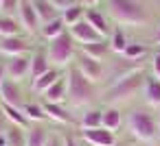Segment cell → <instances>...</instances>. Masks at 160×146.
<instances>
[{
	"instance_id": "obj_1",
	"label": "cell",
	"mask_w": 160,
	"mask_h": 146,
	"mask_svg": "<svg viewBox=\"0 0 160 146\" xmlns=\"http://www.w3.org/2000/svg\"><path fill=\"white\" fill-rule=\"evenodd\" d=\"M105 13L118 26H149L153 9L149 0H105Z\"/></svg>"
},
{
	"instance_id": "obj_2",
	"label": "cell",
	"mask_w": 160,
	"mask_h": 146,
	"mask_svg": "<svg viewBox=\"0 0 160 146\" xmlns=\"http://www.w3.org/2000/svg\"><path fill=\"white\" fill-rule=\"evenodd\" d=\"M149 74L147 70L140 66V68H134L129 72H125L123 76H118L105 92V100L110 105H116V103H123L127 98H132L134 94H138L140 89H145V83H147Z\"/></svg>"
},
{
	"instance_id": "obj_3",
	"label": "cell",
	"mask_w": 160,
	"mask_h": 146,
	"mask_svg": "<svg viewBox=\"0 0 160 146\" xmlns=\"http://www.w3.org/2000/svg\"><path fill=\"white\" fill-rule=\"evenodd\" d=\"M66 83H68V100L72 107H83L97 100V83L88 81L75 66H70Z\"/></svg>"
},
{
	"instance_id": "obj_4",
	"label": "cell",
	"mask_w": 160,
	"mask_h": 146,
	"mask_svg": "<svg viewBox=\"0 0 160 146\" xmlns=\"http://www.w3.org/2000/svg\"><path fill=\"white\" fill-rule=\"evenodd\" d=\"M77 46H79V44L72 39V35H70L68 31H64L59 37L46 42V52H48L51 66H53V68H59V70H64L66 66H70V63L75 61L77 52H79Z\"/></svg>"
},
{
	"instance_id": "obj_5",
	"label": "cell",
	"mask_w": 160,
	"mask_h": 146,
	"mask_svg": "<svg viewBox=\"0 0 160 146\" xmlns=\"http://www.w3.org/2000/svg\"><path fill=\"white\" fill-rule=\"evenodd\" d=\"M127 124H129V131L136 139L140 142H153L156 135H158V124H156V118L149 113V111H142V109H136L129 113L127 118Z\"/></svg>"
},
{
	"instance_id": "obj_6",
	"label": "cell",
	"mask_w": 160,
	"mask_h": 146,
	"mask_svg": "<svg viewBox=\"0 0 160 146\" xmlns=\"http://www.w3.org/2000/svg\"><path fill=\"white\" fill-rule=\"evenodd\" d=\"M35 50V44L31 42L29 35H13V37H0V57H20V55H31Z\"/></svg>"
},
{
	"instance_id": "obj_7",
	"label": "cell",
	"mask_w": 160,
	"mask_h": 146,
	"mask_svg": "<svg viewBox=\"0 0 160 146\" xmlns=\"http://www.w3.org/2000/svg\"><path fill=\"white\" fill-rule=\"evenodd\" d=\"M16 18L20 20V24H22V31H24L29 37H33V35H40L42 22H40L38 13H35V7H33V2H31V0H22V2H20Z\"/></svg>"
},
{
	"instance_id": "obj_8",
	"label": "cell",
	"mask_w": 160,
	"mask_h": 146,
	"mask_svg": "<svg viewBox=\"0 0 160 146\" xmlns=\"http://www.w3.org/2000/svg\"><path fill=\"white\" fill-rule=\"evenodd\" d=\"M72 66H75L88 81H92V83H99V81L105 76V66H103V61L90 59V57H86V55H81V52H77Z\"/></svg>"
},
{
	"instance_id": "obj_9",
	"label": "cell",
	"mask_w": 160,
	"mask_h": 146,
	"mask_svg": "<svg viewBox=\"0 0 160 146\" xmlns=\"http://www.w3.org/2000/svg\"><path fill=\"white\" fill-rule=\"evenodd\" d=\"M5 70H7V79L13 81H22L27 76H31V55H20V57H9L5 59Z\"/></svg>"
},
{
	"instance_id": "obj_10",
	"label": "cell",
	"mask_w": 160,
	"mask_h": 146,
	"mask_svg": "<svg viewBox=\"0 0 160 146\" xmlns=\"http://www.w3.org/2000/svg\"><path fill=\"white\" fill-rule=\"evenodd\" d=\"M86 22H88L101 37L108 39V37L112 35V29H114V26H112V20L108 18L105 11H99L97 7H88V9H86Z\"/></svg>"
},
{
	"instance_id": "obj_11",
	"label": "cell",
	"mask_w": 160,
	"mask_h": 146,
	"mask_svg": "<svg viewBox=\"0 0 160 146\" xmlns=\"http://www.w3.org/2000/svg\"><path fill=\"white\" fill-rule=\"evenodd\" d=\"M81 137L90 146H116L114 131H108L103 126H99V129H81Z\"/></svg>"
},
{
	"instance_id": "obj_12",
	"label": "cell",
	"mask_w": 160,
	"mask_h": 146,
	"mask_svg": "<svg viewBox=\"0 0 160 146\" xmlns=\"http://www.w3.org/2000/svg\"><path fill=\"white\" fill-rule=\"evenodd\" d=\"M0 103L13 105V107H22L24 105V92H22L18 81L7 79L2 85H0Z\"/></svg>"
},
{
	"instance_id": "obj_13",
	"label": "cell",
	"mask_w": 160,
	"mask_h": 146,
	"mask_svg": "<svg viewBox=\"0 0 160 146\" xmlns=\"http://www.w3.org/2000/svg\"><path fill=\"white\" fill-rule=\"evenodd\" d=\"M68 33L72 35V39L79 44V46H83V44H92V42H99V39H105V37H101L86 20H81V22H77L75 26H70L68 29Z\"/></svg>"
},
{
	"instance_id": "obj_14",
	"label": "cell",
	"mask_w": 160,
	"mask_h": 146,
	"mask_svg": "<svg viewBox=\"0 0 160 146\" xmlns=\"http://www.w3.org/2000/svg\"><path fill=\"white\" fill-rule=\"evenodd\" d=\"M53 66H51V59H48V52H46V46L40 48L35 46V50L31 52V81L40 79L44 72H48Z\"/></svg>"
},
{
	"instance_id": "obj_15",
	"label": "cell",
	"mask_w": 160,
	"mask_h": 146,
	"mask_svg": "<svg viewBox=\"0 0 160 146\" xmlns=\"http://www.w3.org/2000/svg\"><path fill=\"white\" fill-rule=\"evenodd\" d=\"M79 52L86 55V57H90V59L103 61V59L112 52L110 39H99V42H92V44H83V46H79Z\"/></svg>"
},
{
	"instance_id": "obj_16",
	"label": "cell",
	"mask_w": 160,
	"mask_h": 146,
	"mask_svg": "<svg viewBox=\"0 0 160 146\" xmlns=\"http://www.w3.org/2000/svg\"><path fill=\"white\" fill-rule=\"evenodd\" d=\"M59 79H62V70H59V68H51V70L44 72L40 79L31 81V89H33L35 94H44V92H46L48 87H53Z\"/></svg>"
},
{
	"instance_id": "obj_17",
	"label": "cell",
	"mask_w": 160,
	"mask_h": 146,
	"mask_svg": "<svg viewBox=\"0 0 160 146\" xmlns=\"http://www.w3.org/2000/svg\"><path fill=\"white\" fill-rule=\"evenodd\" d=\"M42 107H44L48 120L59 122V124H72V113H70L64 105H55V103H46V100H42Z\"/></svg>"
},
{
	"instance_id": "obj_18",
	"label": "cell",
	"mask_w": 160,
	"mask_h": 146,
	"mask_svg": "<svg viewBox=\"0 0 160 146\" xmlns=\"http://www.w3.org/2000/svg\"><path fill=\"white\" fill-rule=\"evenodd\" d=\"M44 100L46 103H55V105H64V100H68V83H66V79L62 76L53 87H48L44 94Z\"/></svg>"
},
{
	"instance_id": "obj_19",
	"label": "cell",
	"mask_w": 160,
	"mask_h": 146,
	"mask_svg": "<svg viewBox=\"0 0 160 146\" xmlns=\"http://www.w3.org/2000/svg\"><path fill=\"white\" fill-rule=\"evenodd\" d=\"M13 35H27L22 31V24L16 16L0 13V37H13Z\"/></svg>"
},
{
	"instance_id": "obj_20",
	"label": "cell",
	"mask_w": 160,
	"mask_h": 146,
	"mask_svg": "<svg viewBox=\"0 0 160 146\" xmlns=\"http://www.w3.org/2000/svg\"><path fill=\"white\" fill-rule=\"evenodd\" d=\"M0 109H2V113L7 116L9 124H13V126H22V129H29V126H31V122H29V118L24 116L22 107H13V105L0 103Z\"/></svg>"
},
{
	"instance_id": "obj_21",
	"label": "cell",
	"mask_w": 160,
	"mask_h": 146,
	"mask_svg": "<svg viewBox=\"0 0 160 146\" xmlns=\"http://www.w3.org/2000/svg\"><path fill=\"white\" fill-rule=\"evenodd\" d=\"M51 133L44 124H31L27 129V146H46Z\"/></svg>"
},
{
	"instance_id": "obj_22",
	"label": "cell",
	"mask_w": 160,
	"mask_h": 146,
	"mask_svg": "<svg viewBox=\"0 0 160 146\" xmlns=\"http://www.w3.org/2000/svg\"><path fill=\"white\" fill-rule=\"evenodd\" d=\"M31 2H33L35 13H38V18H40L42 24H46V22L55 20V18H59V11L53 7L51 0H31Z\"/></svg>"
},
{
	"instance_id": "obj_23",
	"label": "cell",
	"mask_w": 160,
	"mask_h": 146,
	"mask_svg": "<svg viewBox=\"0 0 160 146\" xmlns=\"http://www.w3.org/2000/svg\"><path fill=\"white\" fill-rule=\"evenodd\" d=\"M64 31H68V29H66V24H64V20H62V16H59V18H55V20L42 24V29H40V37H42L44 42H51V39L59 37Z\"/></svg>"
},
{
	"instance_id": "obj_24",
	"label": "cell",
	"mask_w": 160,
	"mask_h": 146,
	"mask_svg": "<svg viewBox=\"0 0 160 146\" xmlns=\"http://www.w3.org/2000/svg\"><path fill=\"white\" fill-rule=\"evenodd\" d=\"M108 39H110V48H112V52L123 57V52H125V48H127V44H129V39H127V35H125L123 26H118V24H116V26L112 29V35H110Z\"/></svg>"
},
{
	"instance_id": "obj_25",
	"label": "cell",
	"mask_w": 160,
	"mask_h": 146,
	"mask_svg": "<svg viewBox=\"0 0 160 146\" xmlns=\"http://www.w3.org/2000/svg\"><path fill=\"white\" fill-rule=\"evenodd\" d=\"M22 111H24V116L29 118L31 124H42L44 120H48V116H46L42 103H24V105H22Z\"/></svg>"
},
{
	"instance_id": "obj_26",
	"label": "cell",
	"mask_w": 160,
	"mask_h": 146,
	"mask_svg": "<svg viewBox=\"0 0 160 146\" xmlns=\"http://www.w3.org/2000/svg\"><path fill=\"white\" fill-rule=\"evenodd\" d=\"M86 9H88V7H86L83 2H79V5H75V7L66 9V11L62 13V20H64L66 29H70V26H75L77 22L86 20Z\"/></svg>"
},
{
	"instance_id": "obj_27",
	"label": "cell",
	"mask_w": 160,
	"mask_h": 146,
	"mask_svg": "<svg viewBox=\"0 0 160 146\" xmlns=\"http://www.w3.org/2000/svg\"><path fill=\"white\" fill-rule=\"evenodd\" d=\"M147 55H149V46L142 44V42H129L127 48H125V52H123V57H125L127 61H140V59H145Z\"/></svg>"
},
{
	"instance_id": "obj_28",
	"label": "cell",
	"mask_w": 160,
	"mask_h": 146,
	"mask_svg": "<svg viewBox=\"0 0 160 146\" xmlns=\"http://www.w3.org/2000/svg\"><path fill=\"white\" fill-rule=\"evenodd\" d=\"M145 98L151 107H160V81L149 76L145 83Z\"/></svg>"
},
{
	"instance_id": "obj_29",
	"label": "cell",
	"mask_w": 160,
	"mask_h": 146,
	"mask_svg": "<svg viewBox=\"0 0 160 146\" xmlns=\"http://www.w3.org/2000/svg\"><path fill=\"white\" fill-rule=\"evenodd\" d=\"M81 129H99L103 126V111L101 109H88L81 116Z\"/></svg>"
},
{
	"instance_id": "obj_30",
	"label": "cell",
	"mask_w": 160,
	"mask_h": 146,
	"mask_svg": "<svg viewBox=\"0 0 160 146\" xmlns=\"http://www.w3.org/2000/svg\"><path fill=\"white\" fill-rule=\"evenodd\" d=\"M121 122H123V116H121L118 107H108V109H103V129L116 131V129L121 126Z\"/></svg>"
},
{
	"instance_id": "obj_31",
	"label": "cell",
	"mask_w": 160,
	"mask_h": 146,
	"mask_svg": "<svg viewBox=\"0 0 160 146\" xmlns=\"http://www.w3.org/2000/svg\"><path fill=\"white\" fill-rule=\"evenodd\" d=\"M5 135H7V146H27V129L9 124Z\"/></svg>"
},
{
	"instance_id": "obj_32",
	"label": "cell",
	"mask_w": 160,
	"mask_h": 146,
	"mask_svg": "<svg viewBox=\"0 0 160 146\" xmlns=\"http://www.w3.org/2000/svg\"><path fill=\"white\" fill-rule=\"evenodd\" d=\"M20 2H22V0H2V5H0V13H5V16H16Z\"/></svg>"
},
{
	"instance_id": "obj_33",
	"label": "cell",
	"mask_w": 160,
	"mask_h": 146,
	"mask_svg": "<svg viewBox=\"0 0 160 146\" xmlns=\"http://www.w3.org/2000/svg\"><path fill=\"white\" fill-rule=\"evenodd\" d=\"M151 76L160 81V48L151 52Z\"/></svg>"
},
{
	"instance_id": "obj_34",
	"label": "cell",
	"mask_w": 160,
	"mask_h": 146,
	"mask_svg": "<svg viewBox=\"0 0 160 146\" xmlns=\"http://www.w3.org/2000/svg\"><path fill=\"white\" fill-rule=\"evenodd\" d=\"M51 2H53V7L59 11V16L66 11V9H70V7H75V5H79L81 2V0H51Z\"/></svg>"
},
{
	"instance_id": "obj_35",
	"label": "cell",
	"mask_w": 160,
	"mask_h": 146,
	"mask_svg": "<svg viewBox=\"0 0 160 146\" xmlns=\"http://www.w3.org/2000/svg\"><path fill=\"white\" fill-rule=\"evenodd\" d=\"M46 146H64V137H59V135H51L48 142H46Z\"/></svg>"
},
{
	"instance_id": "obj_36",
	"label": "cell",
	"mask_w": 160,
	"mask_h": 146,
	"mask_svg": "<svg viewBox=\"0 0 160 146\" xmlns=\"http://www.w3.org/2000/svg\"><path fill=\"white\" fill-rule=\"evenodd\" d=\"M7 129H9V120L2 113V109H0V133H7Z\"/></svg>"
},
{
	"instance_id": "obj_37",
	"label": "cell",
	"mask_w": 160,
	"mask_h": 146,
	"mask_svg": "<svg viewBox=\"0 0 160 146\" xmlns=\"http://www.w3.org/2000/svg\"><path fill=\"white\" fill-rule=\"evenodd\" d=\"M7 81V70H5V61H0V85Z\"/></svg>"
},
{
	"instance_id": "obj_38",
	"label": "cell",
	"mask_w": 160,
	"mask_h": 146,
	"mask_svg": "<svg viewBox=\"0 0 160 146\" xmlns=\"http://www.w3.org/2000/svg\"><path fill=\"white\" fill-rule=\"evenodd\" d=\"M64 146H79V144H77L70 135H66V137H64Z\"/></svg>"
},
{
	"instance_id": "obj_39",
	"label": "cell",
	"mask_w": 160,
	"mask_h": 146,
	"mask_svg": "<svg viewBox=\"0 0 160 146\" xmlns=\"http://www.w3.org/2000/svg\"><path fill=\"white\" fill-rule=\"evenodd\" d=\"M81 2H83L86 7H97V5L101 2V0H81Z\"/></svg>"
},
{
	"instance_id": "obj_40",
	"label": "cell",
	"mask_w": 160,
	"mask_h": 146,
	"mask_svg": "<svg viewBox=\"0 0 160 146\" xmlns=\"http://www.w3.org/2000/svg\"><path fill=\"white\" fill-rule=\"evenodd\" d=\"M153 44L160 48V26H158V31H156V35H153Z\"/></svg>"
},
{
	"instance_id": "obj_41",
	"label": "cell",
	"mask_w": 160,
	"mask_h": 146,
	"mask_svg": "<svg viewBox=\"0 0 160 146\" xmlns=\"http://www.w3.org/2000/svg\"><path fill=\"white\" fill-rule=\"evenodd\" d=\"M158 129H160V116H158Z\"/></svg>"
},
{
	"instance_id": "obj_42",
	"label": "cell",
	"mask_w": 160,
	"mask_h": 146,
	"mask_svg": "<svg viewBox=\"0 0 160 146\" xmlns=\"http://www.w3.org/2000/svg\"><path fill=\"white\" fill-rule=\"evenodd\" d=\"M0 5H2V0H0Z\"/></svg>"
}]
</instances>
